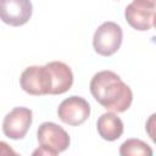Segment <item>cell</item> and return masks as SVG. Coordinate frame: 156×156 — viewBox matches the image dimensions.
<instances>
[{
  "instance_id": "obj_9",
  "label": "cell",
  "mask_w": 156,
  "mask_h": 156,
  "mask_svg": "<svg viewBox=\"0 0 156 156\" xmlns=\"http://www.w3.org/2000/svg\"><path fill=\"white\" fill-rule=\"evenodd\" d=\"M52 77L51 95H60L68 91L73 84V73L69 66L61 61H52L46 63Z\"/></svg>"
},
{
  "instance_id": "obj_6",
  "label": "cell",
  "mask_w": 156,
  "mask_h": 156,
  "mask_svg": "<svg viewBox=\"0 0 156 156\" xmlns=\"http://www.w3.org/2000/svg\"><path fill=\"white\" fill-rule=\"evenodd\" d=\"M33 121V112L27 107H15L2 121L4 134L13 140L23 139Z\"/></svg>"
},
{
  "instance_id": "obj_4",
  "label": "cell",
  "mask_w": 156,
  "mask_h": 156,
  "mask_svg": "<svg viewBox=\"0 0 156 156\" xmlns=\"http://www.w3.org/2000/svg\"><path fill=\"white\" fill-rule=\"evenodd\" d=\"M123 39L122 28L111 21L104 22L94 33L93 46L101 56H111L118 51Z\"/></svg>"
},
{
  "instance_id": "obj_8",
  "label": "cell",
  "mask_w": 156,
  "mask_h": 156,
  "mask_svg": "<svg viewBox=\"0 0 156 156\" xmlns=\"http://www.w3.org/2000/svg\"><path fill=\"white\" fill-rule=\"evenodd\" d=\"M33 6L30 0H0V16L4 23L20 27L32 17Z\"/></svg>"
},
{
  "instance_id": "obj_12",
  "label": "cell",
  "mask_w": 156,
  "mask_h": 156,
  "mask_svg": "<svg viewBox=\"0 0 156 156\" xmlns=\"http://www.w3.org/2000/svg\"><path fill=\"white\" fill-rule=\"evenodd\" d=\"M145 129H146V133L150 136V139L156 144V113H152L147 118Z\"/></svg>"
},
{
  "instance_id": "obj_7",
  "label": "cell",
  "mask_w": 156,
  "mask_h": 156,
  "mask_svg": "<svg viewBox=\"0 0 156 156\" xmlns=\"http://www.w3.org/2000/svg\"><path fill=\"white\" fill-rule=\"evenodd\" d=\"M155 5L146 0H134L124 10L128 24L136 30H149L154 26Z\"/></svg>"
},
{
  "instance_id": "obj_13",
  "label": "cell",
  "mask_w": 156,
  "mask_h": 156,
  "mask_svg": "<svg viewBox=\"0 0 156 156\" xmlns=\"http://www.w3.org/2000/svg\"><path fill=\"white\" fill-rule=\"evenodd\" d=\"M146 1H149V2H151L152 5H155V6H156V0H146Z\"/></svg>"
},
{
  "instance_id": "obj_10",
  "label": "cell",
  "mask_w": 156,
  "mask_h": 156,
  "mask_svg": "<svg viewBox=\"0 0 156 156\" xmlns=\"http://www.w3.org/2000/svg\"><path fill=\"white\" fill-rule=\"evenodd\" d=\"M96 129L102 139L107 141H113L121 138V135L123 134L124 126L122 119L113 111H111L102 113L99 117L96 122Z\"/></svg>"
},
{
  "instance_id": "obj_5",
  "label": "cell",
  "mask_w": 156,
  "mask_h": 156,
  "mask_svg": "<svg viewBox=\"0 0 156 156\" xmlns=\"http://www.w3.org/2000/svg\"><path fill=\"white\" fill-rule=\"evenodd\" d=\"M57 115L68 126H80L90 116V105L84 98L72 95L58 105Z\"/></svg>"
},
{
  "instance_id": "obj_11",
  "label": "cell",
  "mask_w": 156,
  "mask_h": 156,
  "mask_svg": "<svg viewBox=\"0 0 156 156\" xmlns=\"http://www.w3.org/2000/svg\"><path fill=\"white\" fill-rule=\"evenodd\" d=\"M119 155L121 156H130V155L151 156L152 150L145 141H143L140 139H128L121 145Z\"/></svg>"
},
{
  "instance_id": "obj_14",
  "label": "cell",
  "mask_w": 156,
  "mask_h": 156,
  "mask_svg": "<svg viewBox=\"0 0 156 156\" xmlns=\"http://www.w3.org/2000/svg\"><path fill=\"white\" fill-rule=\"evenodd\" d=\"M154 27L156 29V13H155V17H154Z\"/></svg>"
},
{
  "instance_id": "obj_3",
  "label": "cell",
  "mask_w": 156,
  "mask_h": 156,
  "mask_svg": "<svg viewBox=\"0 0 156 156\" xmlns=\"http://www.w3.org/2000/svg\"><path fill=\"white\" fill-rule=\"evenodd\" d=\"M21 88L30 95H51L52 77L49 67L45 66H29L20 77Z\"/></svg>"
},
{
  "instance_id": "obj_2",
  "label": "cell",
  "mask_w": 156,
  "mask_h": 156,
  "mask_svg": "<svg viewBox=\"0 0 156 156\" xmlns=\"http://www.w3.org/2000/svg\"><path fill=\"white\" fill-rule=\"evenodd\" d=\"M40 151L46 155H58L63 152L71 143L68 133L54 122H44L37 130Z\"/></svg>"
},
{
  "instance_id": "obj_1",
  "label": "cell",
  "mask_w": 156,
  "mask_h": 156,
  "mask_svg": "<svg viewBox=\"0 0 156 156\" xmlns=\"http://www.w3.org/2000/svg\"><path fill=\"white\" fill-rule=\"evenodd\" d=\"M93 98L106 110L113 112L127 111L133 101L132 89L112 71L95 73L89 84Z\"/></svg>"
}]
</instances>
